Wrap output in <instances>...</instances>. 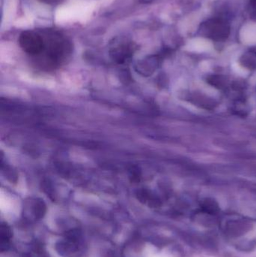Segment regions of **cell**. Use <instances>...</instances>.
I'll return each instance as SVG.
<instances>
[{
    "mask_svg": "<svg viewBox=\"0 0 256 257\" xmlns=\"http://www.w3.org/2000/svg\"><path fill=\"white\" fill-rule=\"evenodd\" d=\"M45 50L49 63L52 66H57L70 54L72 46L64 38L54 34L48 40V45L45 44Z\"/></svg>",
    "mask_w": 256,
    "mask_h": 257,
    "instance_id": "cell-1",
    "label": "cell"
},
{
    "mask_svg": "<svg viewBox=\"0 0 256 257\" xmlns=\"http://www.w3.org/2000/svg\"><path fill=\"white\" fill-rule=\"evenodd\" d=\"M19 45L27 54L36 56L44 52L45 42L43 38L36 32H23L19 37Z\"/></svg>",
    "mask_w": 256,
    "mask_h": 257,
    "instance_id": "cell-2",
    "label": "cell"
},
{
    "mask_svg": "<svg viewBox=\"0 0 256 257\" xmlns=\"http://www.w3.org/2000/svg\"><path fill=\"white\" fill-rule=\"evenodd\" d=\"M203 33L214 40H224L230 33L229 27L222 20L213 19L207 21L202 25Z\"/></svg>",
    "mask_w": 256,
    "mask_h": 257,
    "instance_id": "cell-3",
    "label": "cell"
},
{
    "mask_svg": "<svg viewBox=\"0 0 256 257\" xmlns=\"http://www.w3.org/2000/svg\"><path fill=\"white\" fill-rule=\"evenodd\" d=\"M134 53L132 43L127 41H117L114 42L110 50V54L113 60L117 63H124L132 57Z\"/></svg>",
    "mask_w": 256,
    "mask_h": 257,
    "instance_id": "cell-4",
    "label": "cell"
},
{
    "mask_svg": "<svg viewBox=\"0 0 256 257\" xmlns=\"http://www.w3.org/2000/svg\"><path fill=\"white\" fill-rule=\"evenodd\" d=\"M64 242L60 244V252L66 253V256L75 257L79 256L80 253L83 252V244H81L79 235L78 234L71 233L66 238Z\"/></svg>",
    "mask_w": 256,
    "mask_h": 257,
    "instance_id": "cell-5",
    "label": "cell"
},
{
    "mask_svg": "<svg viewBox=\"0 0 256 257\" xmlns=\"http://www.w3.org/2000/svg\"><path fill=\"white\" fill-rule=\"evenodd\" d=\"M25 211L27 216L31 215L37 220L41 218L45 212V205L42 200L39 199H31L27 202L25 207Z\"/></svg>",
    "mask_w": 256,
    "mask_h": 257,
    "instance_id": "cell-6",
    "label": "cell"
},
{
    "mask_svg": "<svg viewBox=\"0 0 256 257\" xmlns=\"http://www.w3.org/2000/svg\"><path fill=\"white\" fill-rule=\"evenodd\" d=\"M158 58L156 57H150L148 58L144 59L143 61L138 63L137 69L138 72L141 74L151 73L152 71L154 70L155 68L157 66Z\"/></svg>",
    "mask_w": 256,
    "mask_h": 257,
    "instance_id": "cell-7",
    "label": "cell"
},
{
    "mask_svg": "<svg viewBox=\"0 0 256 257\" xmlns=\"http://www.w3.org/2000/svg\"><path fill=\"white\" fill-rule=\"evenodd\" d=\"M0 234H1V250H4L8 247L11 238H12V231L10 228L8 227L7 225L2 224L1 230H0Z\"/></svg>",
    "mask_w": 256,
    "mask_h": 257,
    "instance_id": "cell-8",
    "label": "cell"
},
{
    "mask_svg": "<svg viewBox=\"0 0 256 257\" xmlns=\"http://www.w3.org/2000/svg\"><path fill=\"white\" fill-rule=\"evenodd\" d=\"M242 63L243 66L250 69L256 68V53L249 52L243 56Z\"/></svg>",
    "mask_w": 256,
    "mask_h": 257,
    "instance_id": "cell-9",
    "label": "cell"
},
{
    "mask_svg": "<svg viewBox=\"0 0 256 257\" xmlns=\"http://www.w3.org/2000/svg\"><path fill=\"white\" fill-rule=\"evenodd\" d=\"M39 1L45 3V4L57 5L61 3L63 0H39Z\"/></svg>",
    "mask_w": 256,
    "mask_h": 257,
    "instance_id": "cell-10",
    "label": "cell"
},
{
    "mask_svg": "<svg viewBox=\"0 0 256 257\" xmlns=\"http://www.w3.org/2000/svg\"><path fill=\"white\" fill-rule=\"evenodd\" d=\"M251 3H252V6L256 7V0H251Z\"/></svg>",
    "mask_w": 256,
    "mask_h": 257,
    "instance_id": "cell-11",
    "label": "cell"
},
{
    "mask_svg": "<svg viewBox=\"0 0 256 257\" xmlns=\"http://www.w3.org/2000/svg\"><path fill=\"white\" fill-rule=\"evenodd\" d=\"M150 1H151V0H143V3H150Z\"/></svg>",
    "mask_w": 256,
    "mask_h": 257,
    "instance_id": "cell-12",
    "label": "cell"
}]
</instances>
